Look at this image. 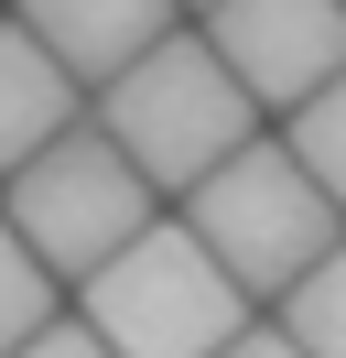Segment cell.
<instances>
[{"mask_svg": "<svg viewBox=\"0 0 346 358\" xmlns=\"http://www.w3.org/2000/svg\"><path fill=\"white\" fill-rule=\"evenodd\" d=\"M98 131L151 174V196H163V185L195 196L227 152L260 141V98L227 76V55H216L206 33H163L151 55H130L98 87Z\"/></svg>", "mask_w": 346, "mask_h": 358, "instance_id": "cell-1", "label": "cell"}, {"mask_svg": "<svg viewBox=\"0 0 346 358\" xmlns=\"http://www.w3.org/2000/svg\"><path fill=\"white\" fill-rule=\"evenodd\" d=\"M281 336H292L303 358H346V239L281 293Z\"/></svg>", "mask_w": 346, "mask_h": 358, "instance_id": "cell-8", "label": "cell"}, {"mask_svg": "<svg viewBox=\"0 0 346 358\" xmlns=\"http://www.w3.org/2000/svg\"><path fill=\"white\" fill-rule=\"evenodd\" d=\"M195 11H216V0H195Z\"/></svg>", "mask_w": 346, "mask_h": 358, "instance_id": "cell-13", "label": "cell"}, {"mask_svg": "<svg viewBox=\"0 0 346 358\" xmlns=\"http://www.w3.org/2000/svg\"><path fill=\"white\" fill-rule=\"evenodd\" d=\"M206 44L260 109H303L324 76H346V0H216Z\"/></svg>", "mask_w": 346, "mask_h": 358, "instance_id": "cell-5", "label": "cell"}, {"mask_svg": "<svg viewBox=\"0 0 346 358\" xmlns=\"http://www.w3.org/2000/svg\"><path fill=\"white\" fill-rule=\"evenodd\" d=\"M54 326V271L33 261V239H22L11 217H0V358L22 348V336Z\"/></svg>", "mask_w": 346, "mask_h": 358, "instance_id": "cell-9", "label": "cell"}, {"mask_svg": "<svg viewBox=\"0 0 346 358\" xmlns=\"http://www.w3.org/2000/svg\"><path fill=\"white\" fill-rule=\"evenodd\" d=\"M184 228L238 271L249 304H260V293L281 304V293H292L303 271L346 239V206L292 163V141H249V152H227V163L184 196Z\"/></svg>", "mask_w": 346, "mask_h": 358, "instance_id": "cell-3", "label": "cell"}, {"mask_svg": "<svg viewBox=\"0 0 346 358\" xmlns=\"http://www.w3.org/2000/svg\"><path fill=\"white\" fill-rule=\"evenodd\" d=\"M281 141H292V163H303V174H314L324 196L346 206V76H324V87L292 109V131H281Z\"/></svg>", "mask_w": 346, "mask_h": 358, "instance_id": "cell-10", "label": "cell"}, {"mask_svg": "<svg viewBox=\"0 0 346 358\" xmlns=\"http://www.w3.org/2000/svg\"><path fill=\"white\" fill-rule=\"evenodd\" d=\"M86 326H98L119 358H216L238 326H249V293H238V271L216 261L184 217L173 228L151 217L119 261L86 271Z\"/></svg>", "mask_w": 346, "mask_h": 358, "instance_id": "cell-2", "label": "cell"}, {"mask_svg": "<svg viewBox=\"0 0 346 358\" xmlns=\"http://www.w3.org/2000/svg\"><path fill=\"white\" fill-rule=\"evenodd\" d=\"M11 358H119V348H108V336L86 326V315H54V326H43V336H22Z\"/></svg>", "mask_w": 346, "mask_h": 358, "instance_id": "cell-11", "label": "cell"}, {"mask_svg": "<svg viewBox=\"0 0 346 358\" xmlns=\"http://www.w3.org/2000/svg\"><path fill=\"white\" fill-rule=\"evenodd\" d=\"M11 228L33 239L43 271H98L151 228V174L108 131H54L33 163H11Z\"/></svg>", "mask_w": 346, "mask_h": 358, "instance_id": "cell-4", "label": "cell"}, {"mask_svg": "<svg viewBox=\"0 0 346 358\" xmlns=\"http://www.w3.org/2000/svg\"><path fill=\"white\" fill-rule=\"evenodd\" d=\"M216 358H303V348H292V336H281V326H238V336H227V348H216Z\"/></svg>", "mask_w": 346, "mask_h": 358, "instance_id": "cell-12", "label": "cell"}, {"mask_svg": "<svg viewBox=\"0 0 346 358\" xmlns=\"http://www.w3.org/2000/svg\"><path fill=\"white\" fill-rule=\"evenodd\" d=\"M22 22L76 66V87H86V76L108 87L130 55H151L173 33V0H22Z\"/></svg>", "mask_w": 346, "mask_h": 358, "instance_id": "cell-6", "label": "cell"}, {"mask_svg": "<svg viewBox=\"0 0 346 358\" xmlns=\"http://www.w3.org/2000/svg\"><path fill=\"white\" fill-rule=\"evenodd\" d=\"M54 131H76V66L33 22H0V174L33 163Z\"/></svg>", "mask_w": 346, "mask_h": 358, "instance_id": "cell-7", "label": "cell"}]
</instances>
